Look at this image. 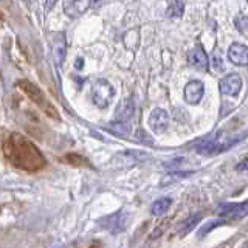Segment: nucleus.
Segmentation results:
<instances>
[{
  "instance_id": "1",
  "label": "nucleus",
  "mask_w": 248,
  "mask_h": 248,
  "mask_svg": "<svg viewBox=\"0 0 248 248\" xmlns=\"http://www.w3.org/2000/svg\"><path fill=\"white\" fill-rule=\"evenodd\" d=\"M3 155L13 166L30 174L44 169L46 165L45 157L37 149V146L17 132H13L5 138Z\"/></svg>"
},
{
  "instance_id": "2",
  "label": "nucleus",
  "mask_w": 248,
  "mask_h": 248,
  "mask_svg": "<svg viewBox=\"0 0 248 248\" xmlns=\"http://www.w3.org/2000/svg\"><path fill=\"white\" fill-rule=\"evenodd\" d=\"M17 87L23 92V95H25L31 103L41 108V112H44L46 116H50L53 120H58V121L61 120L58 108L50 103V99L45 96V93L39 89L36 84L30 82L27 79H22V81H17Z\"/></svg>"
},
{
  "instance_id": "3",
  "label": "nucleus",
  "mask_w": 248,
  "mask_h": 248,
  "mask_svg": "<svg viewBox=\"0 0 248 248\" xmlns=\"http://www.w3.org/2000/svg\"><path fill=\"white\" fill-rule=\"evenodd\" d=\"M248 132H244L240 135H232V137H227L225 140L219 138V137H214V140H206V141L197 147V152L199 154H203V155H217V154H222L225 151L231 149L232 146H236L239 141H242L245 138V135Z\"/></svg>"
},
{
  "instance_id": "4",
  "label": "nucleus",
  "mask_w": 248,
  "mask_h": 248,
  "mask_svg": "<svg viewBox=\"0 0 248 248\" xmlns=\"http://www.w3.org/2000/svg\"><path fill=\"white\" fill-rule=\"evenodd\" d=\"M115 96V90L112 84L106 79H98L92 87V101L99 108H106L110 106Z\"/></svg>"
},
{
  "instance_id": "5",
  "label": "nucleus",
  "mask_w": 248,
  "mask_h": 248,
  "mask_svg": "<svg viewBox=\"0 0 248 248\" xmlns=\"http://www.w3.org/2000/svg\"><path fill=\"white\" fill-rule=\"evenodd\" d=\"M217 214L225 220H242L248 216V199L242 203H227L217 208Z\"/></svg>"
},
{
  "instance_id": "6",
  "label": "nucleus",
  "mask_w": 248,
  "mask_h": 248,
  "mask_svg": "<svg viewBox=\"0 0 248 248\" xmlns=\"http://www.w3.org/2000/svg\"><path fill=\"white\" fill-rule=\"evenodd\" d=\"M219 89L225 96H237L240 89H242V78L237 73H230L223 76L219 82Z\"/></svg>"
},
{
  "instance_id": "7",
  "label": "nucleus",
  "mask_w": 248,
  "mask_h": 248,
  "mask_svg": "<svg viewBox=\"0 0 248 248\" xmlns=\"http://www.w3.org/2000/svg\"><path fill=\"white\" fill-rule=\"evenodd\" d=\"M228 59L234 65L247 67L248 65V46L240 42H232L228 46Z\"/></svg>"
},
{
  "instance_id": "8",
  "label": "nucleus",
  "mask_w": 248,
  "mask_h": 248,
  "mask_svg": "<svg viewBox=\"0 0 248 248\" xmlns=\"http://www.w3.org/2000/svg\"><path fill=\"white\" fill-rule=\"evenodd\" d=\"M169 126V115L165 108H154L149 115V127L155 134H161Z\"/></svg>"
},
{
  "instance_id": "9",
  "label": "nucleus",
  "mask_w": 248,
  "mask_h": 248,
  "mask_svg": "<svg viewBox=\"0 0 248 248\" xmlns=\"http://www.w3.org/2000/svg\"><path fill=\"white\" fill-rule=\"evenodd\" d=\"M183 95H185V99L186 103L189 104H199L202 98L205 95V85L203 82L200 81H191L186 84V87L183 90Z\"/></svg>"
},
{
  "instance_id": "10",
  "label": "nucleus",
  "mask_w": 248,
  "mask_h": 248,
  "mask_svg": "<svg viewBox=\"0 0 248 248\" xmlns=\"http://www.w3.org/2000/svg\"><path fill=\"white\" fill-rule=\"evenodd\" d=\"M126 223H127V216L123 211L112 214V216H107L106 219L101 220V225H103L106 230L113 232V234H116V232H120L126 228Z\"/></svg>"
},
{
  "instance_id": "11",
  "label": "nucleus",
  "mask_w": 248,
  "mask_h": 248,
  "mask_svg": "<svg viewBox=\"0 0 248 248\" xmlns=\"http://www.w3.org/2000/svg\"><path fill=\"white\" fill-rule=\"evenodd\" d=\"M188 62L194 68L200 70V72H206L209 67L208 56L202 46H194V48L188 53Z\"/></svg>"
},
{
  "instance_id": "12",
  "label": "nucleus",
  "mask_w": 248,
  "mask_h": 248,
  "mask_svg": "<svg viewBox=\"0 0 248 248\" xmlns=\"http://www.w3.org/2000/svg\"><path fill=\"white\" fill-rule=\"evenodd\" d=\"M90 5V2H67L64 5V10L70 17H76V16H81L87 11Z\"/></svg>"
},
{
  "instance_id": "13",
  "label": "nucleus",
  "mask_w": 248,
  "mask_h": 248,
  "mask_svg": "<svg viewBox=\"0 0 248 248\" xmlns=\"http://www.w3.org/2000/svg\"><path fill=\"white\" fill-rule=\"evenodd\" d=\"M203 219V214L202 213H194V214H191L188 219L186 220H183L182 223H180V227H178V234H180L182 237L185 236V234H188V232L196 227V225Z\"/></svg>"
},
{
  "instance_id": "14",
  "label": "nucleus",
  "mask_w": 248,
  "mask_h": 248,
  "mask_svg": "<svg viewBox=\"0 0 248 248\" xmlns=\"http://www.w3.org/2000/svg\"><path fill=\"white\" fill-rule=\"evenodd\" d=\"M58 37L53 39L51 45H53V54L56 58L58 64H62V61L65 58V39L64 34H56Z\"/></svg>"
},
{
  "instance_id": "15",
  "label": "nucleus",
  "mask_w": 248,
  "mask_h": 248,
  "mask_svg": "<svg viewBox=\"0 0 248 248\" xmlns=\"http://www.w3.org/2000/svg\"><path fill=\"white\" fill-rule=\"evenodd\" d=\"M62 161L67 163V165L76 166V168H92L90 161L87 158L82 157V155H79V154H73V152L64 155V157H62Z\"/></svg>"
},
{
  "instance_id": "16",
  "label": "nucleus",
  "mask_w": 248,
  "mask_h": 248,
  "mask_svg": "<svg viewBox=\"0 0 248 248\" xmlns=\"http://www.w3.org/2000/svg\"><path fill=\"white\" fill-rule=\"evenodd\" d=\"M134 115V103L130 99H124L120 104L118 110H116V120L118 121H126Z\"/></svg>"
},
{
  "instance_id": "17",
  "label": "nucleus",
  "mask_w": 248,
  "mask_h": 248,
  "mask_svg": "<svg viewBox=\"0 0 248 248\" xmlns=\"http://www.w3.org/2000/svg\"><path fill=\"white\" fill-rule=\"evenodd\" d=\"M170 205H172V199L170 197H163V199H158L155 200L152 206H151V213L154 216H161L165 214L168 209L170 208Z\"/></svg>"
},
{
  "instance_id": "18",
  "label": "nucleus",
  "mask_w": 248,
  "mask_h": 248,
  "mask_svg": "<svg viewBox=\"0 0 248 248\" xmlns=\"http://www.w3.org/2000/svg\"><path fill=\"white\" fill-rule=\"evenodd\" d=\"M112 126H108L107 129L112 132V134H116V135H127L130 132V126L129 123L126 121H115V123H110Z\"/></svg>"
},
{
  "instance_id": "19",
  "label": "nucleus",
  "mask_w": 248,
  "mask_h": 248,
  "mask_svg": "<svg viewBox=\"0 0 248 248\" xmlns=\"http://www.w3.org/2000/svg\"><path fill=\"white\" fill-rule=\"evenodd\" d=\"M185 10L183 2H170L166 8V16L168 17H180Z\"/></svg>"
},
{
  "instance_id": "20",
  "label": "nucleus",
  "mask_w": 248,
  "mask_h": 248,
  "mask_svg": "<svg viewBox=\"0 0 248 248\" xmlns=\"http://www.w3.org/2000/svg\"><path fill=\"white\" fill-rule=\"evenodd\" d=\"M236 27L239 31L248 34V17L247 16H239V17L236 19Z\"/></svg>"
},
{
  "instance_id": "21",
  "label": "nucleus",
  "mask_w": 248,
  "mask_h": 248,
  "mask_svg": "<svg viewBox=\"0 0 248 248\" xmlns=\"http://www.w3.org/2000/svg\"><path fill=\"white\" fill-rule=\"evenodd\" d=\"M217 225H222V222H211L209 225H206V227H203V230H200V231H199V236H200V237H203V236L206 234V232H209L213 228H216Z\"/></svg>"
},
{
  "instance_id": "22",
  "label": "nucleus",
  "mask_w": 248,
  "mask_h": 248,
  "mask_svg": "<svg viewBox=\"0 0 248 248\" xmlns=\"http://www.w3.org/2000/svg\"><path fill=\"white\" fill-rule=\"evenodd\" d=\"M236 170H239V172H248V158H244L242 161H239V165L236 166Z\"/></svg>"
},
{
  "instance_id": "23",
  "label": "nucleus",
  "mask_w": 248,
  "mask_h": 248,
  "mask_svg": "<svg viewBox=\"0 0 248 248\" xmlns=\"http://www.w3.org/2000/svg\"><path fill=\"white\" fill-rule=\"evenodd\" d=\"M87 248H101V244H99V242H93V244H90Z\"/></svg>"
},
{
  "instance_id": "24",
  "label": "nucleus",
  "mask_w": 248,
  "mask_h": 248,
  "mask_svg": "<svg viewBox=\"0 0 248 248\" xmlns=\"http://www.w3.org/2000/svg\"><path fill=\"white\" fill-rule=\"evenodd\" d=\"M3 19V14H2V11H0V20H2Z\"/></svg>"
},
{
  "instance_id": "25",
  "label": "nucleus",
  "mask_w": 248,
  "mask_h": 248,
  "mask_svg": "<svg viewBox=\"0 0 248 248\" xmlns=\"http://www.w3.org/2000/svg\"><path fill=\"white\" fill-rule=\"evenodd\" d=\"M0 211H2V209H0Z\"/></svg>"
}]
</instances>
